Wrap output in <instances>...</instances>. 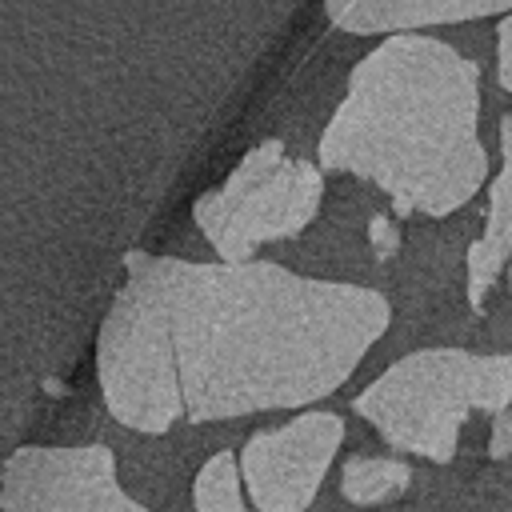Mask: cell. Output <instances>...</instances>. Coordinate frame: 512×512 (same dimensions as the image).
<instances>
[{"label": "cell", "mask_w": 512, "mask_h": 512, "mask_svg": "<svg viewBox=\"0 0 512 512\" xmlns=\"http://www.w3.org/2000/svg\"><path fill=\"white\" fill-rule=\"evenodd\" d=\"M376 288L300 276L272 260H176L172 344L184 420L308 408L332 396L388 332Z\"/></svg>", "instance_id": "cell-1"}, {"label": "cell", "mask_w": 512, "mask_h": 512, "mask_svg": "<svg viewBox=\"0 0 512 512\" xmlns=\"http://www.w3.org/2000/svg\"><path fill=\"white\" fill-rule=\"evenodd\" d=\"M316 156L376 184L404 216L456 212L488 176L476 60L432 36H388L352 68Z\"/></svg>", "instance_id": "cell-2"}, {"label": "cell", "mask_w": 512, "mask_h": 512, "mask_svg": "<svg viewBox=\"0 0 512 512\" xmlns=\"http://www.w3.org/2000/svg\"><path fill=\"white\" fill-rule=\"evenodd\" d=\"M96 384L112 420L132 432L160 436L184 420L172 344V256H124V280L96 332Z\"/></svg>", "instance_id": "cell-3"}, {"label": "cell", "mask_w": 512, "mask_h": 512, "mask_svg": "<svg viewBox=\"0 0 512 512\" xmlns=\"http://www.w3.org/2000/svg\"><path fill=\"white\" fill-rule=\"evenodd\" d=\"M512 400V352L476 356L464 348H420L388 364L352 408L396 452L448 464L472 412L500 416Z\"/></svg>", "instance_id": "cell-4"}, {"label": "cell", "mask_w": 512, "mask_h": 512, "mask_svg": "<svg viewBox=\"0 0 512 512\" xmlns=\"http://www.w3.org/2000/svg\"><path fill=\"white\" fill-rule=\"evenodd\" d=\"M324 200L320 164L292 156L280 140L252 144L240 164L192 204V220L216 260H256L264 244L300 236Z\"/></svg>", "instance_id": "cell-5"}, {"label": "cell", "mask_w": 512, "mask_h": 512, "mask_svg": "<svg viewBox=\"0 0 512 512\" xmlns=\"http://www.w3.org/2000/svg\"><path fill=\"white\" fill-rule=\"evenodd\" d=\"M0 512H152L120 484L108 444H24L0 468Z\"/></svg>", "instance_id": "cell-6"}, {"label": "cell", "mask_w": 512, "mask_h": 512, "mask_svg": "<svg viewBox=\"0 0 512 512\" xmlns=\"http://www.w3.org/2000/svg\"><path fill=\"white\" fill-rule=\"evenodd\" d=\"M340 444L344 420L324 408H308L288 424L252 432L236 452L248 504L256 512H308Z\"/></svg>", "instance_id": "cell-7"}, {"label": "cell", "mask_w": 512, "mask_h": 512, "mask_svg": "<svg viewBox=\"0 0 512 512\" xmlns=\"http://www.w3.org/2000/svg\"><path fill=\"white\" fill-rule=\"evenodd\" d=\"M512 0H324V16L352 36H404L428 24H456L508 12Z\"/></svg>", "instance_id": "cell-8"}, {"label": "cell", "mask_w": 512, "mask_h": 512, "mask_svg": "<svg viewBox=\"0 0 512 512\" xmlns=\"http://www.w3.org/2000/svg\"><path fill=\"white\" fill-rule=\"evenodd\" d=\"M500 152H504V168L492 180L488 192V212H484V232L480 240H472L468 248V304L480 312L484 296L492 292V284L500 280L504 264L512 260V112L500 120Z\"/></svg>", "instance_id": "cell-9"}, {"label": "cell", "mask_w": 512, "mask_h": 512, "mask_svg": "<svg viewBox=\"0 0 512 512\" xmlns=\"http://www.w3.org/2000/svg\"><path fill=\"white\" fill-rule=\"evenodd\" d=\"M412 484V468L400 456H368L356 452L340 464V496L348 504H384L392 496H400Z\"/></svg>", "instance_id": "cell-10"}, {"label": "cell", "mask_w": 512, "mask_h": 512, "mask_svg": "<svg viewBox=\"0 0 512 512\" xmlns=\"http://www.w3.org/2000/svg\"><path fill=\"white\" fill-rule=\"evenodd\" d=\"M192 512H256L248 504L236 452H216L192 480Z\"/></svg>", "instance_id": "cell-11"}, {"label": "cell", "mask_w": 512, "mask_h": 512, "mask_svg": "<svg viewBox=\"0 0 512 512\" xmlns=\"http://www.w3.org/2000/svg\"><path fill=\"white\" fill-rule=\"evenodd\" d=\"M496 76L512 92V12L500 20V32H496Z\"/></svg>", "instance_id": "cell-12"}, {"label": "cell", "mask_w": 512, "mask_h": 512, "mask_svg": "<svg viewBox=\"0 0 512 512\" xmlns=\"http://www.w3.org/2000/svg\"><path fill=\"white\" fill-rule=\"evenodd\" d=\"M488 456L504 460L512 456V408H504L496 420H492V436H488Z\"/></svg>", "instance_id": "cell-13"}]
</instances>
